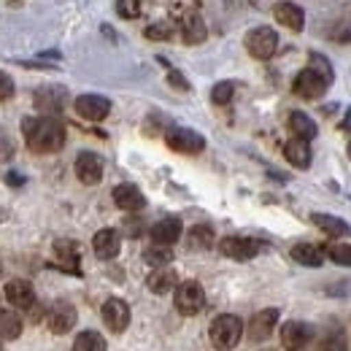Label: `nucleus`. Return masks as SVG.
Instances as JSON below:
<instances>
[{"label": "nucleus", "mask_w": 351, "mask_h": 351, "mask_svg": "<svg viewBox=\"0 0 351 351\" xmlns=\"http://www.w3.org/2000/svg\"><path fill=\"white\" fill-rule=\"evenodd\" d=\"M143 260H146L149 265H154V267H168V263L173 260V252H171V246H160V243H154L152 249H146Z\"/></svg>", "instance_id": "cd10ccee"}, {"label": "nucleus", "mask_w": 351, "mask_h": 351, "mask_svg": "<svg viewBox=\"0 0 351 351\" xmlns=\"http://www.w3.org/2000/svg\"><path fill=\"white\" fill-rule=\"evenodd\" d=\"M76 176H79V181L82 184H97L100 178H103V160L95 154V152H82L79 157H76Z\"/></svg>", "instance_id": "dca6fc26"}, {"label": "nucleus", "mask_w": 351, "mask_h": 351, "mask_svg": "<svg viewBox=\"0 0 351 351\" xmlns=\"http://www.w3.org/2000/svg\"><path fill=\"white\" fill-rule=\"evenodd\" d=\"M327 252H330L332 263L349 265V267H351V243H335V246H330Z\"/></svg>", "instance_id": "f704fd0d"}, {"label": "nucleus", "mask_w": 351, "mask_h": 351, "mask_svg": "<svg viewBox=\"0 0 351 351\" xmlns=\"http://www.w3.org/2000/svg\"><path fill=\"white\" fill-rule=\"evenodd\" d=\"M246 49H249V54H252L254 60H270V57L276 54V49H278V36H276V30H270V27H254V30H249V36H246Z\"/></svg>", "instance_id": "423d86ee"}, {"label": "nucleus", "mask_w": 351, "mask_h": 351, "mask_svg": "<svg viewBox=\"0 0 351 351\" xmlns=\"http://www.w3.org/2000/svg\"><path fill=\"white\" fill-rule=\"evenodd\" d=\"M189 243H192L195 249H211V243H214V230H211L208 224H197V227H192V232H189Z\"/></svg>", "instance_id": "c85d7f7f"}, {"label": "nucleus", "mask_w": 351, "mask_h": 351, "mask_svg": "<svg viewBox=\"0 0 351 351\" xmlns=\"http://www.w3.org/2000/svg\"><path fill=\"white\" fill-rule=\"evenodd\" d=\"M76 114L82 117V119H87V122H103L108 114H111V100L108 97H103V95H79L76 97Z\"/></svg>", "instance_id": "0eeeda50"}, {"label": "nucleus", "mask_w": 351, "mask_h": 351, "mask_svg": "<svg viewBox=\"0 0 351 351\" xmlns=\"http://www.w3.org/2000/svg\"><path fill=\"white\" fill-rule=\"evenodd\" d=\"M125 224H128V235H132V238L141 235V221L130 219V221H125Z\"/></svg>", "instance_id": "58836bf2"}, {"label": "nucleus", "mask_w": 351, "mask_h": 351, "mask_svg": "<svg viewBox=\"0 0 351 351\" xmlns=\"http://www.w3.org/2000/svg\"><path fill=\"white\" fill-rule=\"evenodd\" d=\"M276 322H278V308H265L260 313H254L252 322H249V338H252L254 343L267 341L270 332L276 330Z\"/></svg>", "instance_id": "4468645a"}, {"label": "nucleus", "mask_w": 351, "mask_h": 351, "mask_svg": "<svg viewBox=\"0 0 351 351\" xmlns=\"http://www.w3.org/2000/svg\"><path fill=\"white\" fill-rule=\"evenodd\" d=\"M46 324H49V330L57 332V335L71 332L73 324H76V308L71 306L68 300H57L54 306L49 308V313H46Z\"/></svg>", "instance_id": "9d476101"}, {"label": "nucleus", "mask_w": 351, "mask_h": 351, "mask_svg": "<svg viewBox=\"0 0 351 351\" xmlns=\"http://www.w3.org/2000/svg\"><path fill=\"white\" fill-rule=\"evenodd\" d=\"M5 300L14 308H19V311H30V308L36 306V289H33L30 281L14 278V281L5 284Z\"/></svg>", "instance_id": "ddd939ff"}, {"label": "nucleus", "mask_w": 351, "mask_h": 351, "mask_svg": "<svg viewBox=\"0 0 351 351\" xmlns=\"http://www.w3.org/2000/svg\"><path fill=\"white\" fill-rule=\"evenodd\" d=\"M319 351H346V335L343 330H330L319 341Z\"/></svg>", "instance_id": "c756f323"}, {"label": "nucleus", "mask_w": 351, "mask_h": 351, "mask_svg": "<svg viewBox=\"0 0 351 351\" xmlns=\"http://www.w3.org/2000/svg\"><path fill=\"white\" fill-rule=\"evenodd\" d=\"M181 38L186 44H203L206 41V22L200 19L197 11H186L181 16Z\"/></svg>", "instance_id": "412c9836"}, {"label": "nucleus", "mask_w": 351, "mask_h": 351, "mask_svg": "<svg viewBox=\"0 0 351 351\" xmlns=\"http://www.w3.org/2000/svg\"><path fill=\"white\" fill-rule=\"evenodd\" d=\"M11 95H14V82H11L8 73L0 71V100H8Z\"/></svg>", "instance_id": "e433bc0d"}, {"label": "nucleus", "mask_w": 351, "mask_h": 351, "mask_svg": "<svg viewBox=\"0 0 351 351\" xmlns=\"http://www.w3.org/2000/svg\"><path fill=\"white\" fill-rule=\"evenodd\" d=\"M117 14L122 19H138L141 16V0H117Z\"/></svg>", "instance_id": "72a5a7b5"}, {"label": "nucleus", "mask_w": 351, "mask_h": 351, "mask_svg": "<svg viewBox=\"0 0 351 351\" xmlns=\"http://www.w3.org/2000/svg\"><path fill=\"white\" fill-rule=\"evenodd\" d=\"M349 154H351V143H349Z\"/></svg>", "instance_id": "79ce46f5"}, {"label": "nucleus", "mask_w": 351, "mask_h": 351, "mask_svg": "<svg viewBox=\"0 0 351 351\" xmlns=\"http://www.w3.org/2000/svg\"><path fill=\"white\" fill-rule=\"evenodd\" d=\"M263 351H276V349H263Z\"/></svg>", "instance_id": "a19ab883"}, {"label": "nucleus", "mask_w": 351, "mask_h": 351, "mask_svg": "<svg viewBox=\"0 0 351 351\" xmlns=\"http://www.w3.org/2000/svg\"><path fill=\"white\" fill-rule=\"evenodd\" d=\"M22 335V316L16 311L0 308V341H16Z\"/></svg>", "instance_id": "393cba45"}, {"label": "nucleus", "mask_w": 351, "mask_h": 351, "mask_svg": "<svg viewBox=\"0 0 351 351\" xmlns=\"http://www.w3.org/2000/svg\"><path fill=\"white\" fill-rule=\"evenodd\" d=\"M313 341V327L306 322H287L281 327V346L284 351H303Z\"/></svg>", "instance_id": "6e6552de"}, {"label": "nucleus", "mask_w": 351, "mask_h": 351, "mask_svg": "<svg viewBox=\"0 0 351 351\" xmlns=\"http://www.w3.org/2000/svg\"><path fill=\"white\" fill-rule=\"evenodd\" d=\"M173 303L178 313L195 316L206 306V292H203V287L197 281H181L173 289Z\"/></svg>", "instance_id": "7ed1b4c3"}, {"label": "nucleus", "mask_w": 351, "mask_h": 351, "mask_svg": "<svg viewBox=\"0 0 351 351\" xmlns=\"http://www.w3.org/2000/svg\"><path fill=\"white\" fill-rule=\"evenodd\" d=\"M165 143L178 154H200L206 149V138L200 132L186 130V128H171L165 132Z\"/></svg>", "instance_id": "39448f33"}, {"label": "nucleus", "mask_w": 351, "mask_h": 351, "mask_svg": "<svg viewBox=\"0 0 351 351\" xmlns=\"http://www.w3.org/2000/svg\"><path fill=\"white\" fill-rule=\"evenodd\" d=\"M292 260L306 265V267H319V265L324 263V254L313 243H298V246H292Z\"/></svg>", "instance_id": "a878e982"}, {"label": "nucleus", "mask_w": 351, "mask_h": 351, "mask_svg": "<svg viewBox=\"0 0 351 351\" xmlns=\"http://www.w3.org/2000/svg\"><path fill=\"white\" fill-rule=\"evenodd\" d=\"M311 221L322 230V232H327L330 238H346L351 232L349 221H343L341 217H330V214H313Z\"/></svg>", "instance_id": "5701e85b"}, {"label": "nucleus", "mask_w": 351, "mask_h": 351, "mask_svg": "<svg viewBox=\"0 0 351 351\" xmlns=\"http://www.w3.org/2000/svg\"><path fill=\"white\" fill-rule=\"evenodd\" d=\"M114 203H117V208H122V211H141L143 206H146V197H143V192L135 186V184H119L117 189H114Z\"/></svg>", "instance_id": "f3484780"}, {"label": "nucleus", "mask_w": 351, "mask_h": 351, "mask_svg": "<svg viewBox=\"0 0 351 351\" xmlns=\"http://www.w3.org/2000/svg\"><path fill=\"white\" fill-rule=\"evenodd\" d=\"M284 157L289 160V165L306 171L308 165H311V146H308V141H303V138H289L287 146H284Z\"/></svg>", "instance_id": "4be33fe9"}, {"label": "nucleus", "mask_w": 351, "mask_h": 351, "mask_svg": "<svg viewBox=\"0 0 351 351\" xmlns=\"http://www.w3.org/2000/svg\"><path fill=\"white\" fill-rule=\"evenodd\" d=\"M143 36H146L149 41H171V38H173V25H171V22H154V25L146 27Z\"/></svg>", "instance_id": "7c9ffc66"}, {"label": "nucleus", "mask_w": 351, "mask_h": 351, "mask_svg": "<svg viewBox=\"0 0 351 351\" xmlns=\"http://www.w3.org/2000/svg\"><path fill=\"white\" fill-rule=\"evenodd\" d=\"M54 92H57V89H54ZM54 92H49V89H41V92H38V97H36L38 108H44V111H60V108H62V95H54Z\"/></svg>", "instance_id": "2f4dec72"}, {"label": "nucleus", "mask_w": 351, "mask_h": 351, "mask_svg": "<svg viewBox=\"0 0 351 351\" xmlns=\"http://www.w3.org/2000/svg\"><path fill=\"white\" fill-rule=\"evenodd\" d=\"M73 351H108V346H106V341H103V335H100V332H95V330H84V332H79V335H76V341H73Z\"/></svg>", "instance_id": "bb28decb"}, {"label": "nucleus", "mask_w": 351, "mask_h": 351, "mask_svg": "<svg viewBox=\"0 0 351 351\" xmlns=\"http://www.w3.org/2000/svg\"><path fill=\"white\" fill-rule=\"evenodd\" d=\"M273 16H276L278 25H284V27H289V30H295V33H300V30L306 27V14H303V8L295 5V3H276V5H273Z\"/></svg>", "instance_id": "a211bd4d"}, {"label": "nucleus", "mask_w": 351, "mask_h": 351, "mask_svg": "<svg viewBox=\"0 0 351 351\" xmlns=\"http://www.w3.org/2000/svg\"><path fill=\"white\" fill-rule=\"evenodd\" d=\"M330 87V79L327 76H322L316 68H306V71H300L298 73V79H295V95H300L303 100H319L324 92Z\"/></svg>", "instance_id": "20e7f679"}, {"label": "nucleus", "mask_w": 351, "mask_h": 351, "mask_svg": "<svg viewBox=\"0 0 351 351\" xmlns=\"http://www.w3.org/2000/svg\"><path fill=\"white\" fill-rule=\"evenodd\" d=\"M22 135L25 143L38 154H54L65 146V128L54 117H25Z\"/></svg>", "instance_id": "f257e3e1"}, {"label": "nucleus", "mask_w": 351, "mask_h": 351, "mask_svg": "<svg viewBox=\"0 0 351 351\" xmlns=\"http://www.w3.org/2000/svg\"><path fill=\"white\" fill-rule=\"evenodd\" d=\"M341 128H343V130H346V132H351V108H349V111H346V117H343V122H341Z\"/></svg>", "instance_id": "ea45409f"}, {"label": "nucleus", "mask_w": 351, "mask_h": 351, "mask_svg": "<svg viewBox=\"0 0 351 351\" xmlns=\"http://www.w3.org/2000/svg\"><path fill=\"white\" fill-rule=\"evenodd\" d=\"M311 68H316L322 76H327V79L332 82V68H330V62H327L324 57H319V54H311Z\"/></svg>", "instance_id": "c9c22d12"}, {"label": "nucleus", "mask_w": 351, "mask_h": 351, "mask_svg": "<svg viewBox=\"0 0 351 351\" xmlns=\"http://www.w3.org/2000/svg\"><path fill=\"white\" fill-rule=\"evenodd\" d=\"M178 238H181V219L176 217H165L152 227V241L160 246H173Z\"/></svg>", "instance_id": "6ab92c4d"}, {"label": "nucleus", "mask_w": 351, "mask_h": 351, "mask_svg": "<svg viewBox=\"0 0 351 351\" xmlns=\"http://www.w3.org/2000/svg\"><path fill=\"white\" fill-rule=\"evenodd\" d=\"M92 249H95V254H97L100 260H114V257L119 254V249H122V235H119L117 230L106 227V230L95 232Z\"/></svg>", "instance_id": "2eb2a0df"}, {"label": "nucleus", "mask_w": 351, "mask_h": 351, "mask_svg": "<svg viewBox=\"0 0 351 351\" xmlns=\"http://www.w3.org/2000/svg\"><path fill=\"white\" fill-rule=\"evenodd\" d=\"M146 287L154 295H168V292H173L176 287H178V276L171 267H154L149 273V278H146Z\"/></svg>", "instance_id": "aec40b11"}, {"label": "nucleus", "mask_w": 351, "mask_h": 351, "mask_svg": "<svg viewBox=\"0 0 351 351\" xmlns=\"http://www.w3.org/2000/svg\"><path fill=\"white\" fill-rule=\"evenodd\" d=\"M219 252L230 260H238V263H246L252 257L260 254V243L252 241V238H241V235H230L219 243Z\"/></svg>", "instance_id": "1a4fd4ad"}, {"label": "nucleus", "mask_w": 351, "mask_h": 351, "mask_svg": "<svg viewBox=\"0 0 351 351\" xmlns=\"http://www.w3.org/2000/svg\"><path fill=\"white\" fill-rule=\"evenodd\" d=\"M103 322L111 332H125L130 324V306L119 298H111L103 303Z\"/></svg>", "instance_id": "f8f14e48"}, {"label": "nucleus", "mask_w": 351, "mask_h": 351, "mask_svg": "<svg viewBox=\"0 0 351 351\" xmlns=\"http://www.w3.org/2000/svg\"><path fill=\"white\" fill-rule=\"evenodd\" d=\"M232 92H235V84H232V82H219L217 87L211 89V100H214L217 106H224V103L232 100Z\"/></svg>", "instance_id": "473e14b6"}, {"label": "nucleus", "mask_w": 351, "mask_h": 351, "mask_svg": "<svg viewBox=\"0 0 351 351\" xmlns=\"http://www.w3.org/2000/svg\"><path fill=\"white\" fill-rule=\"evenodd\" d=\"M54 265L65 273L82 276V252L76 241H57L54 243Z\"/></svg>", "instance_id": "9b49d317"}, {"label": "nucleus", "mask_w": 351, "mask_h": 351, "mask_svg": "<svg viewBox=\"0 0 351 351\" xmlns=\"http://www.w3.org/2000/svg\"><path fill=\"white\" fill-rule=\"evenodd\" d=\"M289 130H292L295 138L313 141L316 132H319V128H316V122H313L308 114H303V111H292V114H289Z\"/></svg>", "instance_id": "b1692460"}, {"label": "nucleus", "mask_w": 351, "mask_h": 351, "mask_svg": "<svg viewBox=\"0 0 351 351\" xmlns=\"http://www.w3.org/2000/svg\"><path fill=\"white\" fill-rule=\"evenodd\" d=\"M208 338H211V346L219 351H232L241 338H243V322L241 316L235 313H221L211 322V330H208Z\"/></svg>", "instance_id": "f03ea898"}, {"label": "nucleus", "mask_w": 351, "mask_h": 351, "mask_svg": "<svg viewBox=\"0 0 351 351\" xmlns=\"http://www.w3.org/2000/svg\"><path fill=\"white\" fill-rule=\"evenodd\" d=\"M168 82H171L176 89H189V82H186V79H184L178 71H171V73H168Z\"/></svg>", "instance_id": "4c0bfd02"}]
</instances>
